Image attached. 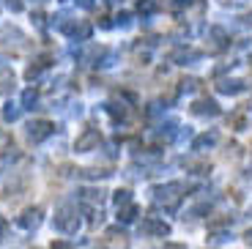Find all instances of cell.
Wrapping results in <instances>:
<instances>
[{
	"instance_id": "7a4b0ae2",
	"label": "cell",
	"mask_w": 252,
	"mask_h": 249,
	"mask_svg": "<svg viewBox=\"0 0 252 249\" xmlns=\"http://www.w3.org/2000/svg\"><path fill=\"white\" fill-rule=\"evenodd\" d=\"M22 224H25V227H36L38 224V211H28L25 217H22Z\"/></svg>"
},
{
	"instance_id": "3957f363",
	"label": "cell",
	"mask_w": 252,
	"mask_h": 249,
	"mask_svg": "<svg viewBox=\"0 0 252 249\" xmlns=\"http://www.w3.org/2000/svg\"><path fill=\"white\" fill-rule=\"evenodd\" d=\"M52 249H69V244H55Z\"/></svg>"
},
{
	"instance_id": "6da1fadb",
	"label": "cell",
	"mask_w": 252,
	"mask_h": 249,
	"mask_svg": "<svg viewBox=\"0 0 252 249\" xmlns=\"http://www.w3.org/2000/svg\"><path fill=\"white\" fill-rule=\"evenodd\" d=\"M31 134H33V137H44V134H50V124H44V121H38V124H33L31 126Z\"/></svg>"
}]
</instances>
